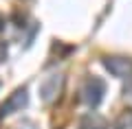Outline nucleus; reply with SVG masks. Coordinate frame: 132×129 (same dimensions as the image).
<instances>
[{"instance_id": "obj_1", "label": "nucleus", "mask_w": 132, "mask_h": 129, "mask_svg": "<svg viewBox=\"0 0 132 129\" xmlns=\"http://www.w3.org/2000/svg\"><path fill=\"white\" fill-rule=\"evenodd\" d=\"M104 92H106V83L99 77H90V79L84 81L79 94H81V101H84L86 105L97 107L99 103H101V98H104Z\"/></svg>"}, {"instance_id": "obj_2", "label": "nucleus", "mask_w": 132, "mask_h": 129, "mask_svg": "<svg viewBox=\"0 0 132 129\" xmlns=\"http://www.w3.org/2000/svg\"><path fill=\"white\" fill-rule=\"evenodd\" d=\"M29 103V94H27V88H18L9 98H7L2 105H0V118L2 116H9L13 112H20L22 107H27Z\"/></svg>"}, {"instance_id": "obj_3", "label": "nucleus", "mask_w": 132, "mask_h": 129, "mask_svg": "<svg viewBox=\"0 0 132 129\" xmlns=\"http://www.w3.org/2000/svg\"><path fill=\"white\" fill-rule=\"evenodd\" d=\"M62 85H64V77L62 74H53V77L44 79L42 85H40V94H42L44 103H53L62 92Z\"/></svg>"}, {"instance_id": "obj_4", "label": "nucleus", "mask_w": 132, "mask_h": 129, "mask_svg": "<svg viewBox=\"0 0 132 129\" xmlns=\"http://www.w3.org/2000/svg\"><path fill=\"white\" fill-rule=\"evenodd\" d=\"M104 64H106V68L119 79L132 74V59H126V57H108Z\"/></svg>"}, {"instance_id": "obj_5", "label": "nucleus", "mask_w": 132, "mask_h": 129, "mask_svg": "<svg viewBox=\"0 0 132 129\" xmlns=\"http://www.w3.org/2000/svg\"><path fill=\"white\" fill-rule=\"evenodd\" d=\"M81 129H104V120L99 118L97 114H88L81 120Z\"/></svg>"}, {"instance_id": "obj_6", "label": "nucleus", "mask_w": 132, "mask_h": 129, "mask_svg": "<svg viewBox=\"0 0 132 129\" xmlns=\"http://www.w3.org/2000/svg\"><path fill=\"white\" fill-rule=\"evenodd\" d=\"M114 129H132V110H126L121 116H119Z\"/></svg>"}, {"instance_id": "obj_7", "label": "nucleus", "mask_w": 132, "mask_h": 129, "mask_svg": "<svg viewBox=\"0 0 132 129\" xmlns=\"http://www.w3.org/2000/svg\"><path fill=\"white\" fill-rule=\"evenodd\" d=\"M0 28H2V18H0Z\"/></svg>"}]
</instances>
